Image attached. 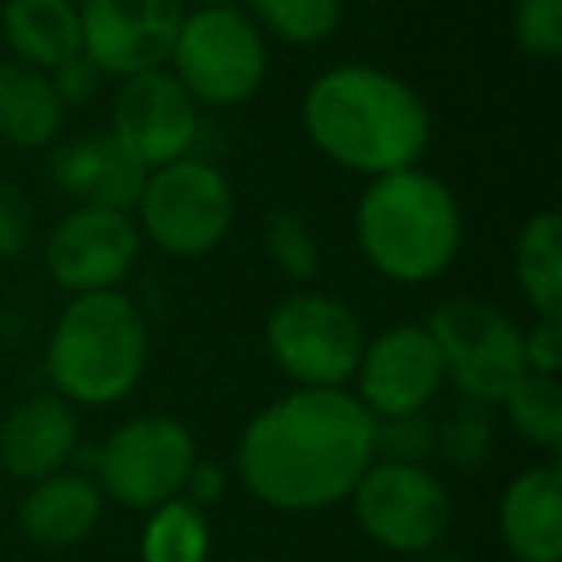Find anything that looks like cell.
I'll use <instances>...</instances> for the list:
<instances>
[{
  "label": "cell",
  "mask_w": 562,
  "mask_h": 562,
  "mask_svg": "<svg viewBox=\"0 0 562 562\" xmlns=\"http://www.w3.org/2000/svg\"><path fill=\"white\" fill-rule=\"evenodd\" d=\"M374 462V416L347 390H293L250 416L235 443L239 482L273 513H324Z\"/></svg>",
  "instance_id": "cell-1"
},
{
  "label": "cell",
  "mask_w": 562,
  "mask_h": 562,
  "mask_svg": "<svg viewBox=\"0 0 562 562\" xmlns=\"http://www.w3.org/2000/svg\"><path fill=\"white\" fill-rule=\"evenodd\" d=\"M301 127L328 162L362 178L408 170L431 143L424 97L405 78L370 63L324 70L305 89Z\"/></svg>",
  "instance_id": "cell-2"
},
{
  "label": "cell",
  "mask_w": 562,
  "mask_h": 562,
  "mask_svg": "<svg viewBox=\"0 0 562 562\" xmlns=\"http://www.w3.org/2000/svg\"><path fill=\"white\" fill-rule=\"evenodd\" d=\"M355 239L370 270L397 285H424L462 250V209L447 181L408 166L370 178L355 209Z\"/></svg>",
  "instance_id": "cell-3"
},
{
  "label": "cell",
  "mask_w": 562,
  "mask_h": 562,
  "mask_svg": "<svg viewBox=\"0 0 562 562\" xmlns=\"http://www.w3.org/2000/svg\"><path fill=\"white\" fill-rule=\"evenodd\" d=\"M147 321L127 293H78L50 328L47 374L70 405L101 408L132 397L147 370Z\"/></svg>",
  "instance_id": "cell-4"
},
{
  "label": "cell",
  "mask_w": 562,
  "mask_h": 562,
  "mask_svg": "<svg viewBox=\"0 0 562 562\" xmlns=\"http://www.w3.org/2000/svg\"><path fill=\"white\" fill-rule=\"evenodd\" d=\"M266 35L235 4H201L186 12L173 35L170 66L204 109H239L266 81Z\"/></svg>",
  "instance_id": "cell-5"
},
{
  "label": "cell",
  "mask_w": 562,
  "mask_h": 562,
  "mask_svg": "<svg viewBox=\"0 0 562 562\" xmlns=\"http://www.w3.org/2000/svg\"><path fill=\"white\" fill-rule=\"evenodd\" d=\"M367 347L362 321L347 301L321 290L281 297L266 316V351L301 390H344Z\"/></svg>",
  "instance_id": "cell-6"
},
{
  "label": "cell",
  "mask_w": 562,
  "mask_h": 562,
  "mask_svg": "<svg viewBox=\"0 0 562 562\" xmlns=\"http://www.w3.org/2000/svg\"><path fill=\"white\" fill-rule=\"evenodd\" d=\"M139 235L170 258H204L227 239L235 220L232 181L204 158H173L147 170L139 189Z\"/></svg>",
  "instance_id": "cell-7"
},
{
  "label": "cell",
  "mask_w": 562,
  "mask_h": 562,
  "mask_svg": "<svg viewBox=\"0 0 562 562\" xmlns=\"http://www.w3.org/2000/svg\"><path fill=\"white\" fill-rule=\"evenodd\" d=\"M196 459V439L181 420L158 413L132 416L104 439L97 454V485L104 501L150 513L162 501L181 497Z\"/></svg>",
  "instance_id": "cell-8"
},
{
  "label": "cell",
  "mask_w": 562,
  "mask_h": 562,
  "mask_svg": "<svg viewBox=\"0 0 562 562\" xmlns=\"http://www.w3.org/2000/svg\"><path fill=\"white\" fill-rule=\"evenodd\" d=\"M351 513L362 536L393 554H428L451 528L447 485L416 462L374 459L351 490Z\"/></svg>",
  "instance_id": "cell-9"
},
{
  "label": "cell",
  "mask_w": 562,
  "mask_h": 562,
  "mask_svg": "<svg viewBox=\"0 0 562 562\" xmlns=\"http://www.w3.org/2000/svg\"><path fill=\"white\" fill-rule=\"evenodd\" d=\"M428 331L443 355L447 378L459 385L467 401L501 405V397L528 374L520 328L490 301H443L431 313Z\"/></svg>",
  "instance_id": "cell-10"
},
{
  "label": "cell",
  "mask_w": 562,
  "mask_h": 562,
  "mask_svg": "<svg viewBox=\"0 0 562 562\" xmlns=\"http://www.w3.org/2000/svg\"><path fill=\"white\" fill-rule=\"evenodd\" d=\"M139 247L143 235L132 212L78 204L47 235L43 262L50 281L78 297V293L120 290V281L139 262Z\"/></svg>",
  "instance_id": "cell-11"
},
{
  "label": "cell",
  "mask_w": 562,
  "mask_h": 562,
  "mask_svg": "<svg viewBox=\"0 0 562 562\" xmlns=\"http://www.w3.org/2000/svg\"><path fill=\"white\" fill-rule=\"evenodd\" d=\"M81 55L104 78L162 70L186 16L181 0H81Z\"/></svg>",
  "instance_id": "cell-12"
},
{
  "label": "cell",
  "mask_w": 562,
  "mask_h": 562,
  "mask_svg": "<svg viewBox=\"0 0 562 562\" xmlns=\"http://www.w3.org/2000/svg\"><path fill=\"white\" fill-rule=\"evenodd\" d=\"M355 382L370 416L428 413L447 382L443 355L431 339L428 324H393L367 339L362 359L355 367Z\"/></svg>",
  "instance_id": "cell-13"
},
{
  "label": "cell",
  "mask_w": 562,
  "mask_h": 562,
  "mask_svg": "<svg viewBox=\"0 0 562 562\" xmlns=\"http://www.w3.org/2000/svg\"><path fill=\"white\" fill-rule=\"evenodd\" d=\"M201 132V104L166 70L132 74L112 101V139L147 170L186 158Z\"/></svg>",
  "instance_id": "cell-14"
},
{
  "label": "cell",
  "mask_w": 562,
  "mask_h": 562,
  "mask_svg": "<svg viewBox=\"0 0 562 562\" xmlns=\"http://www.w3.org/2000/svg\"><path fill=\"white\" fill-rule=\"evenodd\" d=\"M497 528L516 562H562V462L551 454L505 485Z\"/></svg>",
  "instance_id": "cell-15"
},
{
  "label": "cell",
  "mask_w": 562,
  "mask_h": 562,
  "mask_svg": "<svg viewBox=\"0 0 562 562\" xmlns=\"http://www.w3.org/2000/svg\"><path fill=\"white\" fill-rule=\"evenodd\" d=\"M78 413L58 393H35L20 401L0 424V467L20 482L66 470L78 447Z\"/></svg>",
  "instance_id": "cell-16"
},
{
  "label": "cell",
  "mask_w": 562,
  "mask_h": 562,
  "mask_svg": "<svg viewBox=\"0 0 562 562\" xmlns=\"http://www.w3.org/2000/svg\"><path fill=\"white\" fill-rule=\"evenodd\" d=\"M50 178L78 204L132 212L147 181V166L135 162L112 135H86L55 150Z\"/></svg>",
  "instance_id": "cell-17"
},
{
  "label": "cell",
  "mask_w": 562,
  "mask_h": 562,
  "mask_svg": "<svg viewBox=\"0 0 562 562\" xmlns=\"http://www.w3.org/2000/svg\"><path fill=\"white\" fill-rule=\"evenodd\" d=\"M104 513V493L93 477L55 470L32 482L20 501V531L40 547H74L93 536Z\"/></svg>",
  "instance_id": "cell-18"
},
{
  "label": "cell",
  "mask_w": 562,
  "mask_h": 562,
  "mask_svg": "<svg viewBox=\"0 0 562 562\" xmlns=\"http://www.w3.org/2000/svg\"><path fill=\"white\" fill-rule=\"evenodd\" d=\"M0 35H4L16 63L50 74L81 55L78 4H66V0H4Z\"/></svg>",
  "instance_id": "cell-19"
},
{
  "label": "cell",
  "mask_w": 562,
  "mask_h": 562,
  "mask_svg": "<svg viewBox=\"0 0 562 562\" xmlns=\"http://www.w3.org/2000/svg\"><path fill=\"white\" fill-rule=\"evenodd\" d=\"M66 104L47 70L27 63H0V139L20 150H40L58 139Z\"/></svg>",
  "instance_id": "cell-20"
},
{
  "label": "cell",
  "mask_w": 562,
  "mask_h": 562,
  "mask_svg": "<svg viewBox=\"0 0 562 562\" xmlns=\"http://www.w3.org/2000/svg\"><path fill=\"white\" fill-rule=\"evenodd\" d=\"M513 273L536 316H562V216L531 212L513 243Z\"/></svg>",
  "instance_id": "cell-21"
},
{
  "label": "cell",
  "mask_w": 562,
  "mask_h": 562,
  "mask_svg": "<svg viewBox=\"0 0 562 562\" xmlns=\"http://www.w3.org/2000/svg\"><path fill=\"white\" fill-rule=\"evenodd\" d=\"M209 520L189 497H170L150 508L139 536L143 562H209Z\"/></svg>",
  "instance_id": "cell-22"
},
{
  "label": "cell",
  "mask_w": 562,
  "mask_h": 562,
  "mask_svg": "<svg viewBox=\"0 0 562 562\" xmlns=\"http://www.w3.org/2000/svg\"><path fill=\"white\" fill-rule=\"evenodd\" d=\"M508 424L547 454L562 451V385L559 378L524 374L513 390L501 397Z\"/></svg>",
  "instance_id": "cell-23"
},
{
  "label": "cell",
  "mask_w": 562,
  "mask_h": 562,
  "mask_svg": "<svg viewBox=\"0 0 562 562\" xmlns=\"http://www.w3.org/2000/svg\"><path fill=\"white\" fill-rule=\"evenodd\" d=\"M258 32L290 47H316L344 24V0H250Z\"/></svg>",
  "instance_id": "cell-24"
},
{
  "label": "cell",
  "mask_w": 562,
  "mask_h": 562,
  "mask_svg": "<svg viewBox=\"0 0 562 562\" xmlns=\"http://www.w3.org/2000/svg\"><path fill=\"white\" fill-rule=\"evenodd\" d=\"M493 405L482 401H462L451 416H447L443 428H436V451L451 462L454 470L470 474V470H482L493 454Z\"/></svg>",
  "instance_id": "cell-25"
},
{
  "label": "cell",
  "mask_w": 562,
  "mask_h": 562,
  "mask_svg": "<svg viewBox=\"0 0 562 562\" xmlns=\"http://www.w3.org/2000/svg\"><path fill=\"white\" fill-rule=\"evenodd\" d=\"M266 255L293 281H313L321 273V243L293 209H273L266 216Z\"/></svg>",
  "instance_id": "cell-26"
},
{
  "label": "cell",
  "mask_w": 562,
  "mask_h": 562,
  "mask_svg": "<svg viewBox=\"0 0 562 562\" xmlns=\"http://www.w3.org/2000/svg\"><path fill=\"white\" fill-rule=\"evenodd\" d=\"M436 454V424L428 413L374 416V459L382 462H424Z\"/></svg>",
  "instance_id": "cell-27"
},
{
  "label": "cell",
  "mask_w": 562,
  "mask_h": 562,
  "mask_svg": "<svg viewBox=\"0 0 562 562\" xmlns=\"http://www.w3.org/2000/svg\"><path fill=\"white\" fill-rule=\"evenodd\" d=\"M513 40L536 63H554L562 55V0H516Z\"/></svg>",
  "instance_id": "cell-28"
},
{
  "label": "cell",
  "mask_w": 562,
  "mask_h": 562,
  "mask_svg": "<svg viewBox=\"0 0 562 562\" xmlns=\"http://www.w3.org/2000/svg\"><path fill=\"white\" fill-rule=\"evenodd\" d=\"M35 239V212L24 189L0 181V262H16Z\"/></svg>",
  "instance_id": "cell-29"
},
{
  "label": "cell",
  "mask_w": 562,
  "mask_h": 562,
  "mask_svg": "<svg viewBox=\"0 0 562 562\" xmlns=\"http://www.w3.org/2000/svg\"><path fill=\"white\" fill-rule=\"evenodd\" d=\"M524 339V362L528 374L559 378L562 370V316H536L528 331H520Z\"/></svg>",
  "instance_id": "cell-30"
},
{
  "label": "cell",
  "mask_w": 562,
  "mask_h": 562,
  "mask_svg": "<svg viewBox=\"0 0 562 562\" xmlns=\"http://www.w3.org/2000/svg\"><path fill=\"white\" fill-rule=\"evenodd\" d=\"M50 81H55V89H58V97H63L66 109H78V104H86L89 97L97 93V86L104 81V74L97 70L86 55H78L66 66H58V70H50Z\"/></svg>",
  "instance_id": "cell-31"
},
{
  "label": "cell",
  "mask_w": 562,
  "mask_h": 562,
  "mask_svg": "<svg viewBox=\"0 0 562 562\" xmlns=\"http://www.w3.org/2000/svg\"><path fill=\"white\" fill-rule=\"evenodd\" d=\"M181 497H189L196 508H204V505H212L216 497H224V474H220L216 462L196 459L193 470H189V477H186V490H181Z\"/></svg>",
  "instance_id": "cell-32"
},
{
  "label": "cell",
  "mask_w": 562,
  "mask_h": 562,
  "mask_svg": "<svg viewBox=\"0 0 562 562\" xmlns=\"http://www.w3.org/2000/svg\"><path fill=\"white\" fill-rule=\"evenodd\" d=\"M181 4H186V0H181ZM189 4H196V9H201V4H239V0H189Z\"/></svg>",
  "instance_id": "cell-33"
},
{
  "label": "cell",
  "mask_w": 562,
  "mask_h": 562,
  "mask_svg": "<svg viewBox=\"0 0 562 562\" xmlns=\"http://www.w3.org/2000/svg\"><path fill=\"white\" fill-rule=\"evenodd\" d=\"M235 562H262V559H235Z\"/></svg>",
  "instance_id": "cell-34"
},
{
  "label": "cell",
  "mask_w": 562,
  "mask_h": 562,
  "mask_svg": "<svg viewBox=\"0 0 562 562\" xmlns=\"http://www.w3.org/2000/svg\"><path fill=\"white\" fill-rule=\"evenodd\" d=\"M66 4H81V0H66Z\"/></svg>",
  "instance_id": "cell-35"
}]
</instances>
